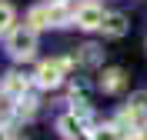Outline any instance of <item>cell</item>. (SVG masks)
<instances>
[{"label": "cell", "instance_id": "cell-1", "mask_svg": "<svg viewBox=\"0 0 147 140\" xmlns=\"http://www.w3.org/2000/svg\"><path fill=\"white\" fill-rule=\"evenodd\" d=\"M7 54L13 60H34V54H37V30L34 27H13L7 33Z\"/></svg>", "mask_w": 147, "mask_h": 140}, {"label": "cell", "instance_id": "cell-2", "mask_svg": "<svg viewBox=\"0 0 147 140\" xmlns=\"http://www.w3.org/2000/svg\"><path fill=\"white\" fill-rule=\"evenodd\" d=\"M70 57H54V60H44V64L37 67V87H44V90H54V87H60L64 84V77H67V70H70Z\"/></svg>", "mask_w": 147, "mask_h": 140}, {"label": "cell", "instance_id": "cell-3", "mask_svg": "<svg viewBox=\"0 0 147 140\" xmlns=\"http://www.w3.org/2000/svg\"><path fill=\"white\" fill-rule=\"evenodd\" d=\"M74 23L80 30H100L104 23V7L97 3V0H84L80 7L74 10Z\"/></svg>", "mask_w": 147, "mask_h": 140}, {"label": "cell", "instance_id": "cell-4", "mask_svg": "<svg viewBox=\"0 0 147 140\" xmlns=\"http://www.w3.org/2000/svg\"><path fill=\"white\" fill-rule=\"evenodd\" d=\"M57 130H60V137H64V140H80L84 133H87V127H84L80 117L70 110V113H64V117L57 120Z\"/></svg>", "mask_w": 147, "mask_h": 140}, {"label": "cell", "instance_id": "cell-5", "mask_svg": "<svg viewBox=\"0 0 147 140\" xmlns=\"http://www.w3.org/2000/svg\"><path fill=\"white\" fill-rule=\"evenodd\" d=\"M124 87H127V74H124L120 67H107L100 74V90L104 93H120Z\"/></svg>", "mask_w": 147, "mask_h": 140}, {"label": "cell", "instance_id": "cell-6", "mask_svg": "<svg viewBox=\"0 0 147 140\" xmlns=\"http://www.w3.org/2000/svg\"><path fill=\"white\" fill-rule=\"evenodd\" d=\"M27 90H30V80L24 74H17V70H10L7 77H3V93H7V97H27Z\"/></svg>", "mask_w": 147, "mask_h": 140}, {"label": "cell", "instance_id": "cell-7", "mask_svg": "<svg viewBox=\"0 0 147 140\" xmlns=\"http://www.w3.org/2000/svg\"><path fill=\"white\" fill-rule=\"evenodd\" d=\"M100 30H104V37H124V33H127V17H124V13H117V10H114V13H104V23H100Z\"/></svg>", "mask_w": 147, "mask_h": 140}, {"label": "cell", "instance_id": "cell-8", "mask_svg": "<svg viewBox=\"0 0 147 140\" xmlns=\"http://www.w3.org/2000/svg\"><path fill=\"white\" fill-rule=\"evenodd\" d=\"M127 137H130V133L124 130L117 120H114V123H104V127H94V130H90V140H127Z\"/></svg>", "mask_w": 147, "mask_h": 140}, {"label": "cell", "instance_id": "cell-9", "mask_svg": "<svg viewBox=\"0 0 147 140\" xmlns=\"http://www.w3.org/2000/svg\"><path fill=\"white\" fill-rule=\"evenodd\" d=\"M27 27H34V30L50 27V3H44V7H30V10H27Z\"/></svg>", "mask_w": 147, "mask_h": 140}, {"label": "cell", "instance_id": "cell-10", "mask_svg": "<svg viewBox=\"0 0 147 140\" xmlns=\"http://www.w3.org/2000/svg\"><path fill=\"white\" fill-rule=\"evenodd\" d=\"M13 23H17V10H13V3L0 0V37H7L10 30H13Z\"/></svg>", "mask_w": 147, "mask_h": 140}, {"label": "cell", "instance_id": "cell-11", "mask_svg": "<svg viewBox=\"0 0 147 140\" xmlns=\"http://www.w3.org/2000/svg\"><path fill=\"white\" fill-rule=\"evenodd\" d=\"M100 47H97V44H84L80 47V50H77V60H80V64L84 67H97V64H100Z\"/></svg>", "mask_w": 147, "mask_h": 140}, {"label": "cell", "instance_id": "cell-12", "mask_svg": "<svg viewBox=\"0 0 147 140\" xmlns=\"http://www.w3.org/2000/svg\"><path fill=\"white\" fill-rule=\"evenodd\" d=\"M17 113L30 120V117L37 113V100H34V97H20V107H17Z\"/></svg>", "mask_w": 147, "mask_h": 140}, {"label": "cell", "instance_id": "cell-13", "mask_svg": "<svg viewBox=\"0 0 147 140\" xmlns=\"http://www.w3.org/2000/svg\"><path fill=\"white\" fill-rule=\"evenodd\" d=\"M10 97H7V93H0V120H7V117H10V113H13V107H10Z\"/></svg>", "mask_w": 147, "mask_h": 140}, {"label": "cell", "instance_id": "cell-14", "mask_svg": "<svg viewBox=\"0 0 147 140\" xmlns=\"http://www.w3.org/2000/svg\"><path fill=\"white\" fill-rule=\"evenodd\" d=\"M137 140H147V123H144V127L137 130Z\"/></svg>", "mask_w": 147, "mask_h": 140}, {"label": "cell", "instance_id": "cell-15", "mask_svg": "<svg viewBox=\"0 0 147 140\" xmlns=\"http://www.w3.org/2000/svg\"><path fill=\"white\" fill-rule=\"evenodd\" d=\"M0 140H10V133H7V127L0 123Z\"/></svg>", "mask_w": 147, "mask_h": 140}, {"label": "cell", "instance_id": "cell-16", "mask_svg": "<svg viewBox=\"0 0 147 140\" xmlns=\"http://www.w3.org/2000/svg\"><path fill=\"white\" fill-rule=\"evenodd\" d=\"M47 3H67V0H47Z\"/></svg>", "mask_w": 147, "mask_h": 140}]
</instances>
